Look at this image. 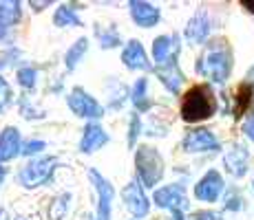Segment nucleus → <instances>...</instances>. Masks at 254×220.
Wrapping results in <instances>:
<instances>
[{
	"label": "nucleus",
	"instance_id": "nucleus-28",
	"mask_svg": "<svg viewBox=\"0 0 254 220\" xmlns=\"http://www.w3.org/2000/svg\"><path fill=\"white\" fill-rule=\"evenodd\" d=\"M192 220H221V216L214 212H199L192 216Z\"/></svg>",
	"mask_w": 254,
	"mask_h": 220
},
{
	"label": "nucleus",
	"instance_id": "nucleus-6",
	"mask_svg": "<svg viewBox=\"0 0 254 220\" xmlns=\"http://www.w3.org/2000/svg\"><path fill=\"white\" fill-rule=\"evenodd\" d=\"M89 176H91L93 185H95V189H97V198H100L95 220H109L111 218V200H113V187H111L109 180H106L100 172H95V170H91Z\"/></svg>",
	"mask_w": 254,
	"mask_h": 220
},
{
	"label": "nucleus",
	"instance_id": "nucleus-25",
	"mask_svg": "<svg viewBox=\"0 0 254 220\" xmlns=\"http://www.w3.org/2000/svg\"><path fill=\"white\" fill-rule=\"evenodd\" d=\"M11 101V88H9L7 82L0 77V110L7 108V104Z\"/></svg>",
	"mask_w": 254,
	"mask_h": 220
},
{
	"label": "nucleus",
	"instance_id": "nucleus-13",
	"mask_svg": "<svg viewBox=\"0 0 254 220\" xmlns=\"http://www.w3.org/2000/svg\"><path fill=\"white\" fill-rule=\"evenodd\" d=\"M20 150V132L16 128H7L0 134V161H9L13 159Z\"/></svg>",
	"mask_w": 254,
	"mask_h": 220
},
{
	"label": "nucleus",
	"instance_id": "nucleus-31",
	"mask_svg": "<svg viewBox=\"0 0 254 220\" xmlns=\"http://www.w3.org/2000/svg\"><path fill=\"white\" fill-rule=\"evenodd\" d=\"M243 9H248V11H250V13H254V2H250V0H243Z\"/></svg>",
	"mask_w": 254,
	"mask_h": 220
},
{
	"label": "nucleus",
	"instance_id": "nucleus-27",
	"mask_svg": "<svg viewBox=\"0 0 254 220\" xmlns=\"http://www.w3.org/2000/svg\"><path fill=\"white\" fill-rule=\"evenodd\" d=\"M243 132H246L248 139H252V141H254V112H252L250 117H248L246 126H243Z\"/></svg>",
	"mask_w": 254,
	"mask_h": 220
},
{
	"label": "nucleus",
	"instance_id": "nucleus-32",
	"mask_svg": "<svg viewBox=\"0 0 254 220\" xmlns=\"http://www.w3.org/2000/svg\"><path fill=\"white\" fill-rule=\"evenodd\" d=\"M248 84H252L254 86V66L248 71Z\"/></svg>",
	"mask_w": 254,
	"mask_h": 220
},
{
	"label": "nucleus",
	"instance_id": "nucleus-34",
	"mask_svg": "<svg viewBox=\"0 0 254 220\" xmlns=\"http://www.w3.org/2000/svg\"><path fill=\"white\" fill-rule=\"evenodd\" d=\"M2 218H4V214H2V212H0V220H2Z\"/></svg>",
	"mask_w": 254,
	"mask_h": 220
},
{
	"label": "nucleus",
	"instance_id": "nucleus-23",
	"mask_svg": "<svg viewBox=\"0 0 254 220\" xmlns=\"http://www.w3.org/2000/svg\"><path fill=\"white\" fill-rule=\"evenodd\" d=\"M86 46H89V42L82 38V40H77L75 42V46L71 48L69 53H66V68H73L77 64V60H80L82 55H84V51H86Z\"/></svg>",
	"mask_w": 254,
	"mask_h": 220
},
{
	"label": "nucleus",
	"instance_id": "nucleus-2",
	"mask_svg": "<svg viewBox=\"0 0 254 220\" xmlns=\"http://www.w3.org/2000/svg\"><path fill=\"white\" fill-rule=\"evenodd\" d=\"M214 110H217V99H214V92L208 84L192 86L184 95V101H182L184 121H190V124L203 121V119H208V117H212Z\"/></svg>",
	"mask_w": 254,
	"mask_h": 220
},
{
	"label": "nucleus",
	"instance_id": "nucleus-5",
	"mask_svg": "<svg viewBox=\"0 0 254 220\" xmlns=\"http://www.w3.org/2000/svg\"><path fill=\"white\" fill-rule=\"evenodd\" d=\"M69 106H71V110L75 112V115H80V117H91V119H95V117L104 115L102 106L93 99L89 92L82 90V88H73V90H71Z\"/></svg>",
	"mask_w": 254,
	"mask_h": 220
},
{
	"label": "nucleus",
	"instance_id": "nucleus-10",
	"mask_svg": "<svg viewBox=\"0 0 254 220\" xmlns=\"http://www.w3.org/2000/svg\"><path fill=\"white\" fill-rule=\"evenodd\" d=\"M124 200H126V205H128V209H130L133 216H146V214H148L150 205H148V198H146L144 189H141V185H137V183L126 185Z\"/></svg>",
	"mask_w": 254,
	"mask_h": 220
},
{
	"label": "nucleus",
	"instance_id": "nucleus-22",
	"mask_svg": "<svg viewBox=\"0 0 254 220\" xmlns=\"http://www.w3.org/2000/svg\"><path fill=\"white\" fill-rule=\"evenodd\" d=\"M133 104L137 106V110H148L150 108V99L146 97V80H137V84H135Z\"/></svg>",
	"mask_w": 254,
	"mask_h": 220
},
{
	"label": "nucleus",
	"instance_id": "nucleus-1",
	"mask_svg": "<svg viewBox=\"0 0 254 220\" xmlns=\"http://www.w3.org/2000/svg\"><path fill=\"white\" fill-rule=\"evenodd\" d=\"M197 68L208 80L217 82V84H223V82L230 77V71H232V53H230V48H228V42H223V40L210 42L208 51L199 57Z\"/></svg>",
	"mask_w": 254,
	"mask_h": 220
},
{
	"label": "nucleus",
	"instance_id": "nucleus-8",
	"mask_svg": "<svg viewBox=\"0 0 254 220\" xmlns=\"http://www.w3.org/2000/svg\"><path fill=\"white\" fill-rule=\"evenodd\" d=\"M223 189V178L219 172H214V170H210V172L203 176L201 180H199L197 185H194V196L199 200H208V203H214V200L219 198V194H221Z\"/></svg>",
	"mask_w": 254,
	"mask_h": 220
},
{
	"label": "nucleus",
	"instance_id": "nucleus-4",
	"mask_svg": "<svg viewBox=\"0 0 254 220\" xmlns=\"http://www.w3.org/2000/svg\"><path fill=\"white\" fill-rule=\"evenodd\" d=\"M56 170V159L53 156H45V159L31 161L29 165H24L20 172V183L24 187H38V185L47 183L49 176Z\"/></svg>",
	"mask_w": 254,
	"mask_h": 220
},
{
	"label": "nucleus",
	"instance_id": "nucleus-24",
	"mask_svg": "<svg viewBox=\"0 0 254 220\" xmlns=\"http://www.w3.org/2000/svg\"><path fill=\"white\" fill-rule=\"evenodd\" d=\"M18 80H20V84L24 88H31L36 84V71H33V68H20V71H18Z\"/></svg>",
	"mask_w": 254,
	"mask_h": 220
},
{
	"label": "nucleus",
	"instance_id": "nucleus-29",
	"mask_svg": "<svg viewBox=\"0 0 254 220\" xmlns=\"http://www.w3.org/2000/svg\"><path fill=\"white\" fill-rule=\"evenodd\" d=\"M13 55H16V53H13V51H4V53H0V68H2V66H7V62H4V60H11Z\"/></svg>",
	"mask_w": 254,
	"mask_h": 220
},
{
	"label": "nucleus",
	"instance_id": "nucleus-11",
	"mask_svg": "<svg viewBox=\"0 0 254 220\" xmlns=\"http://www.w3.org/2000/svg\"><path fill=\"white\" fill-rule=\"evenodd\" d=\"M179 53V40L177 36H162L157 38L153 44V57L157 64H166V62L170 60V57H177Z\"/></svg>",
	"mask_w": 254,
	"mask_h": 220
},
{
	"label": "nucleus",
	"instance_id": "nucleus-30",
	"mask_svg": "<svg viewBox=\"0 0 254 220\" xmlns=\"http://www.w3.org/2000/svg\"><path fill=\"white\" fill-rule=\"evenodd\" d=\"M135 128H139V121H137V117L133 119V132H130V145L135 143Z\"/></svg>",
	"mask_w": 254,
	"mask_h": 220
},
{
	"label": "nucleus",
	"instance_id": "nucleus-3",
	"mask_svg": "<svg viewBox=\"0 0 254 220\" xmlns=\"http://www.w3.org/2000/svg\"><path fill=\"white\" fill-rule=\"evenodd\" d=\"M135 165H137V172L144 180V185L148 187H155L159 178L164 174V163H162V156H159L157 150L148 148V145H141L137 148V154H135Z\"/></svg>",
	"mask_w": 254,
	"mask_h": 220
},
{
	"label": "nucleus",
	"instance_id": "nucleus-20",
	"mask_svg": "<svg viewBox=\"0 0 254 220\" xmlns=\"http://www.w3.org/2000/svg\"><path fill=\"white\" fill-rule=\"evenodd\" d=\"M20 20V2H0V29L11 27Z\"/></svg>",
	"mask_w": 254,
	"mask_h": 220
},
{
	"label": "nucleus",
	"instance_id": "nucleus-15",
	"mask_svg": "<svg viewBox=\"0 0 254 220\" xmlns=\"http://www.w3.org/2000/svg\"><path fill=\"white\" fill-rule=\"evenodd\" d=\"M106 141H109V134H106V132L102 130L100 126L91 124V126H86V130H84V136H82L80 150H82V152H95V150L102 148Z\"/></svg>",
	"mask_w": 254,
	"mask_h": 220
},
{
	"label": "nucleus",
	"instance_id": "nucleus-12",
	"mask_svg": "<svg viewBox=\"0 0 254 220\" xmlns=\"http://www.w3.org/2000/svg\"><path fill=\"white\" fill-rule=\"evenodd\" d=\"M157 75H159V80L166 84L168 90L179 92L182 82H184V75H182V71H179V66H177V57H170V60L157 71Z\"/></svg>",
	"mask_w": 254,
	"mask_h": 220
},
{
	"label": "nucleus",
	"instance_id": "nucleus-7",
	"mask_svg": "<svg viewBox=\"0 0 254 220\" xmlns=\"http://www.w3.org/2000/svg\"><path fill=\"white\" fill-rule=\"evenodd\" d=\"M184 150L186 152H206V150H219V143L210 130L199 128V130H190L186 134Z\"/></svg>",
	"mask_w": 254,
	"mask_h": 220
},
{
	"label": "nucleus",
	"instance_id": "nucleus-18",
	"mask_svg": "<svg viewBox=\"0 0 254 220\" xmlns=\"http://www.w3.org/2000/svg\"><path fill=\"white\" fill-rule=\"evenodd\" d=\"M122 60H124V64L128 68H148V60H146L144 46H141L137 40L128 42V46H126L124 53H122Z\"/></svg>",
	"mask_w": 254,
	"mask_h": 220
},
{
	"label": "nucleus",
	"instance_id": "nucleus-17",
	"mask_svg": "<svg viewBox=\"0 0 254 220\" xmlns=\"http://www.w3.org/2000/svg\"><path fill=\"white\" fill-rule=\"evenodd\" d=\"M226 168L232 176H243L248 172V150L237 145L226 154Z\"/></svg>",
	"mask_w": 254,
	"mask_h": 220
},
{
	"label": "nucleus",
	"instance_id": "nucleus-19",
	"mask_svg": "<svg viewBox=\"0 0 254 220\" xmlns=\"http://www.w3.org/2000/svg\"><path fill=\"white\" fill-rule=\"evenodd\" d=\"M252 95H254V86L248 84V82L237 88V95H234V108H232L234 119H239V117L248 110V106H250V101H252Z\"/></svg>",
	"mask_w": 254,
	"mask_h": 220
},
{
	"label": "nucleus",
	"instance_id": "nucleus-33",
	"mask_svg": "<svg viewBox=\"0 0 254 220\" xmlns=\"http://www.w3.org/2000/svg\"><path fill=\"white\" fill-rule=\"evenodd\" d=\"M2 178H4V170L0 168V183H2Z\"/></svg>",
	"mask_w": 254,
	"mask_h": 220
},
{
	"label": "nucleus",
	"instance_id": "nucleus-26",
	"mask_svg": "<svg viewBox=\"0 0 254 220\" xmlns=\"http://www.w3.org/2000/svg\"><path fill=\"white\" fill-rule=\"evenodd\" d=\"M40 150H45V143H42V141H29V143L22 145V154H27V156L40 152Z\"/></svg>",
	"mask_w": 254,
	"mask_h": 220
},
{
	"label": "nucleus",
	"instance_id": "nucleus-14",
	"mask_svg": "<svg viewBox=\"0 0 254 220\" xmlns=\"http://www.w3.org/2000/svg\"><path fill=\"white\" fill-rule=\"evenodd\" d=\"M130 13H133V20L141 24V27H153V24L159 20V9L148 2H137V0H133V2H130Z\"/></svg>",
	"mask_w": 254,
	"mask_h": 220
},
{
	"label": "nucleus",
	"instance_id": "nucleus-9",
	"mask_svg": "<svg viewBox=\"0 0 254 220\" xmlns=\"http://www.w3.org/2000/svg\"><path fill=\"white\" fill-rule=\"evenodd\" d=\"M155 203L159 207H168L173 212H184L188 200H186V194L179 185H170V187H164L159 192H155Z\"/></svg>",
	"mask_w": 254,
	"mask_h": 220
},
{
	"label": "nucleus",
	"instance_id": "nucleus-21",
	"mask_svg": "<svg viewBox=\"0 0 254 220\" xmlns=\"http://www.w3.org/2000/svg\"><path fill=\"white\" fill-rule=\"evenodd\" d=\"M58 27H82L80 18L75 16V9L71 7V4H62L60 9L56 11V20Z\"/></svg>",
	"mask_w": 254,
	"mask_h": 220
},
{
	"label": "nucleus",
	"instance_id": "nucleus-16",
	"mask_svg": "<svg viewBox=\"0 0 254 220\" xmlns=\"http://www.w3.org/2000/svg\"><path fill=\"white\" fill-rule=\"evenodd\" d=\"M208 31H210L208 16L206 13H197V16L188 22V27H186V38H188L190 42L199 44V42H203L208 38Z\"/></svg>",
	"mask_w": 254,
	"mask_h": 220
}]
</instances>
